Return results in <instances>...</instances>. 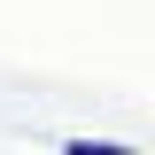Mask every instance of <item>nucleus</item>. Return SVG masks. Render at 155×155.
<instances>
[]
</instances>
